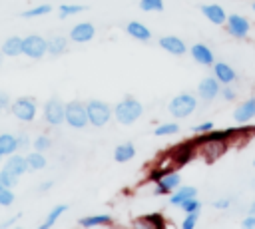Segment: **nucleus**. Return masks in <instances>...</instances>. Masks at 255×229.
Returning a JSON list of instances; mask_svg holds the SVG:
<instances>
[{
  "label": "nucleus",
  "mask_w": 255,
  "mask_h": 229,
  "mask_svg": "<svg viewBox=\"0 0 255 229\" xmlns=\"http://www.w3.org/2000/svg\"><path fill=\"white\" fill-rule=\"evenodd\" d=\"M18 149V137L12 133H2L0 135V153L2 155H12Z\"/></svg>",
  "instance_id": "obj_21"
},
{
  "label": "nucleus",
  "mask_w": 255,
  "mask_h": 229,
  "mask_svg": "<svg viewBox=\"0 0 255 229\" xmlns=\"http://www.w3.org/2000/svg\"><path fill=\"white\" fill-rule=\"evenodd\" d=\"M28 145H30L28 135H26V133H20V135H18V149H26Z\"/></svg>",
  "instance_id": "obj_39"
},
{
  "label": "nucleus",
  "mask_w": 255,
  "mask_h": 229,
  "mask_svg": "<svg viewBox=\"0 0 255 229\" xmlns=\"http://www.w3.org/2000/svg\"><path fill=\"white\" fill-rule=\"evenodd\" d=\"M18 217H20V215H14L12 219H8V221H4V223H2V227H8V225H12V223H14V221H16Z\"/></svg>",
  "instance_id": "obj_46"
},
{
  "label": "nucleus",
  "mask_w": 255,
  "mask_h": 229,
  "mask_svg": "<svg viewBox=\"0 0 255 229\" xmlns=\"http://www.w3.org/2000/svg\"><path fill=\"white\" fill-rule=\"evenodd\" d=\"M0 159H2V153H0Z\"/></svg>",
  "instance_id": "obj_51"
},
{
  "label": "nucleus",
  "mask_w": 255,
  "mask_h": 229,
  "mask_svg": "<svg viewBox=\"0 0 255 229\" xmlns=\"http://www.w3.org/2000/svg\"><path fill=\"white\" fill-rule=\"evenodd\" d=\"M0 187H2V175H0Z\"/></svg>",
  "instance_id": "obj_49"
},
{
  "label": "nucleus",
  "mask_w": 255,
  "mask_h": 229,
  "mask_svg": "<svg viewBox=\"0 0 255 229\" xmlns=\"http://www.w3.org/2000/svg\"><path fill=\"white\" fill-rule=\"evenodd\" d=\"M46 52H48V42H46L42 36L32 34V36H28V38L22 40V54H26L28 58L38 60V58H42Z\"/></svg>",
  "instance_id": "obj_5"
},
{
  "label": "nucleus",
  "mask_w": 255,
  "mask_h": 229,
  "mask_svg": "<svg viewBox=\"0 0 255 229\" xmlns=\"http://www.w3.org/2000/svg\"><path fill=\"white\" fill-rule=\"evenodd\" d=\"M4 169H6V171H10L12 175L20 177L24 171H28V161H26V157H22V155H14V153H12V155L8 157V161H6Z\"/></svg>",
  "instance_id": "obj_16"
},
{
  "label": "nucleus",
  "mask_w": 255,
  "mask_h": 229,
  "mask_svg": "<svg viewBox=\"0 0 255 229\" xmlns=\"http://www.w3.org/2000/svg\"><path fill=\"white\" fill-rule=\"evenodd\" d=\"M12 114L22 121H32L36 115V102L34 98H18L12 104Z\"/></svg>",
  "instance_id": "obj_6"
},
{
  "label": "nucleus",
  "mask_w": 255,
  "mask_h": 229,
  "mask_svg": "<svg viewBox=\"0 0 255 229\" xmlns=\"http://www.w3.org/2000/svg\"><path fill=\"white\" fill-rule=\"evenodd\" d=\"M46 42H48V54H52V56H60L68 48V40L64 36H54Z\"/></svg>",
  "instance_id": "obj_22"
},
{
  "label": "nucleus",
  "mask_w": 255,
  "mask_h": 229,
  "mask_svg": "<svg viewBox=\"0 0 255 229\" xmlns=\"http://www.w3.org/2000/svg\"><path fill=\"white\" fill-rule=\"evenodd\" d=\"M249 215H255V201L249 205Z\"/></svg>",
  "instance_id": "obj_47"
},
{
  "label": "nucleus",
  "mask_w": 255,
  "mask_h": 229,
  "mask_svg": "<svg viewBox=\"0 0 255 229\" xmlns=\"http://www.w3.org/2000/svg\"><path fill=\"white\" fill-rule=\"evenodd\" d=\"M227 32L233 36V38H245L249 34V20L245 16H239V14H231L227 16Z\"/></svg>",
  "instance_id": "obj_8"
},
{
  "label": "nucleus",
  "mask_w": 255,
  "mask_h": 229,
  "mask_svg": "<svg viewBox=\"0 0 255 229\" xmlns=\"http://www.w3.org/2000/svg\"><path fill=\"white\" fill-rule=\"evenodd\" d=\"M126 30H128V34H129L131 38H135V40H139V42H147V40L151 38V32H149L141 22H129V24L126 26Z\"/></svg>",
  "instance_id": "obj_18"
},
{
  "label": "nucleus",
  "mask_w": 255,
  "mask_h": 229,
  "mask_svg": "<svg viewBox=\"0 0 255 229\" xmlns=\"http://www.w3.org/2000/svg\"><path fill=\"white\" fill-rule=\"evenodd\" d=\"M191 58L197 62V64H203V66H213V52L211 48H207L205 44H195L191 46Z\"/></svg>",
  "instance_id": "obj_14"
},
{
  "label": "nucleus",
  "mask_w": 255,
  "mask_h": 229,
  "mask_svg": "<svg viewBox=\"0 0 255 229\" xmlns=\"http://www.w3.org/2000/svg\"><path fill=\"white\" fill-rule=\"evenodd\" d=\"M179 207H181L185 213H191V211H199V209H201V203H199V199H197V197H191V199L183 201Z\"/></svg>",
  "instance_id": "obj_34"
},
{
  "label": "nucleus",
  "mask_w": 255,
  "mask_h": 229,
  "mask_svg": "<svg viewBox=\"0 0 255 229\" xmlns=\"http://www.w3.org/2000/svg\"><path fill=\"white\" fill-rule=\"evenodd\" d=\"M243 227H247V229H255V215H249V217L243 221Z\"/></svg>",
  "instance_id": "obj_42"
},
{
  "label": "nucleus",
  "mask_w": 255,
  "mask_h": 229,
  "mask_svg": "<svg viewBox=\"0 0 255 229\" xmlns=\"http://www.w3.org/2000/svg\"><path fill=\"white\" fill-rule=\"evenodd\" d=\"M201 12L207 16L209 22H213L217 26L223 24V22H227V14H225L223 6H219V4H203L201 6Z\"/></svg>",
  "instance_id": "obj_13"
},
{
  "label": "nucleus",
  "mask_w": 255,
  "mask_h": 229,
  "mask_svg": "<svg viewBox=\"0 0 255 229\" xmlns=\"http://www.w3.org/2000/svg\"><path fill=\"white\" fill-rule=\"evenodd\" d=\"M159 46H161L165 52L173 54V56H183V54H185V44H183V40L177 38V36H163V38H159Z\"/></svg>",
  "instance_id": "obj_12"
},
{
  "label": "nucleus",
  "mask_w": 255,
  "mask_h": 229,
  "mask_svg": "<svg viewBox=\"0 0 255 229\" xmlns=\"http://www.w3.org/2000/svg\"><path fill=\"white\" fill-rule=\"evenodd\" d=\"M223 98H225V100H233V98H235V92H233L231 88L223 86Z\"/></svg>",
  "instance_id": "obj_44"
},
{
  "label": "nucleus",
  "mask_w": 255,
  "mask_h": 229,
  "mask_svg": "<svg viewBox=\"0 0 255 229\" xmlns=\"http://www.w3.org/2000/svg\"><path fill=\"white\" fill-rule=\"evenodd\" d=\"M44 117L50 125H60L62 121H66V106H62L60 100L52 98L44 106Z\"/></svg>",
  "instance_id": "obj_7"
},
{
  "label": "nucleus",
  "mask_w": 255,
  "mask_h": 229,
  "mask_svg": "<svg viewBox=\"0 0 255 229\" xmlns=\"http://www.w3.org/2000/svg\"><path fill=\"white\" fill-rule=\"evenodd\" d=\"M179 181H181L179 173H163V175L155 181V183H157V187H155V195L177 189V187H179Z\"/></svg>",
  "instance_id": "obj_11"
},
{
  "label": "nucleus",
  "mask_w": 255,
  "mask_h": 229,
  "mask_svg": "<svg viewBox=\"0 0 255 229\" xmlns=\"http://www.w3.org/2000/svg\"><path fill=\"white\" fill-rule=\"evenodd\" d=\"M233 133H235V129L229 127V129H221V131H211V133H207V135H199L197 141H223V139L231 137Z\"/></svg>",
  "instance_id": "obj_26"
},
{
  "label": "nucleus",
  "mask_w": 255,
  "mask_h": 229,
  "mask_svg": "<svg viewBox=\"0 0 255 229\" xmlns=\"http://www.w3.org/2000/svg\"><path fill=\"white\" fill-rule=\"evenodd\" d=\"M191 197H197V189H195V187H179V189L169 197V203L179 207L183 201H187V199H191Z\"/></svg>",
  "instance_id": "obj_20"
},
{
  "label": "nucleus",
  "mask_w": 255,
  "mask_h": 229,
  "mask_svg": "<svg viewBox=\"0 0 255 229\" xmlns=\"http://www.w3.org/2000/svg\"><path fill=\"white\" fill-rule=\"evenodd\" d=\"M2 52H4V56H18V54H22V38H18V36L8 38L2 44Z\"/></svg>",
  "instance_id": "obj_23"
},
{
  "label": "nucleus",
  "mask_w": 255,
  "mask_h": 229,
  "mask_svg": "<svg viewBox=\"0 0 255 229\" xmlns=\"http://www.w3.org/2000/svg\"><path fill=\"white\" fill-rule=\"evenodd\" d=\"M64 211H68V205H56L50 213H48V217H46V221L40 225V229H48V227H52L56 221H58V217L64 213Z\"/></svg>",
  "instance_id": "obj_27"
},
{
  "label": "nucleus",
  "mask_w": 255,
  "mask_h": 229,
  "mask_svg": "<svg viewBox=\"0 0 255 229\" xmlns=\"http://www.w3.org/2000/svg\"><path fill=\"white\" fill-rule=\"evenodd\" d=\"M253 10H255V2H253Z\"/></svg>",
  "instance_id": "obj_50"
},
{
  "label": "nucleus",
  "mask_w": 255,
  "mask_h": 229,
  "mask_svg": "<svg viewBox=\"0 0 255 229\" xmlns=\"http://www.w3.org/2000/svg\"><path fill=\"white\" fill-rule=\"evenodd\" d=\"M139 8L143 12H161L163 0H139Z\"/></svg>",
  "instance_id": "obj_28"
},
{
  "label": "nucleus",
  "mask_w": 255,
  "mask_h": 229,
  "mask_svg": "<svg viewBox=\"0 0 255 229\" xmlns=\"http://www.w3.org/2000/svg\"><path fill=\"white\" fill-rule=\"evenodd\" d=\"M229 203H231V199H229V197H225V199H217L213 205H215L217 209H225V207H229Z\"/></svg>",
  "instance_id": "obj_41"
},
{
  "label": "nucleus",
  "mask_w": 255,
  "mask_h": 229,
  "mask_svg": "<svg viewBox=\"0 0 255 229\" xmlns=\"http://www.w3.org/2000/svg\"><path fill=\"white\" fill-rule=\"evenodd\" d=\"M197 217H199V211H191V213H187V217L183 219L181 227H183V229H193L195 223H197Z\"/></svg>",
  "instance_id": "obj_37"
},
{
  "label": "nucleus",
  "mask_w": 255,
  "mask_h": 229,
  "mask_svg": "<svg viewBox=\"0 0 255 229\" xmlns=\"http://www.w3.org/2000/svg\"><path fill=\"white\" fill-rule=\"evenodd\" d=\"M8 102H10V100H8V94L0 90V110H4V108L8 106Z\"/></svg>",
  "instance_id": "obj_43"
},
{
  "label": "nucleus",
  "mask_w": 255,
  "mask_h": 229,
  "mask_svg": "<svg viewBox=\"0 0 255 229\" xmlns=\"http://www.w3.org/2000/svg\"><path fill=\"white\" fill-rule=\"evenodd\" d=\"M197 108V100L191 94H179L169 102V114L173 117H187Z\"/></svg>",
  "instance_id": "obj_2"
},
{
  "label": "nucleus",
  "mask_w": 255,
  "mask_h": 229,
  "mask_svg": "<svg viewBox=\"0 0 255 229\" xmlns=\"http://www.w3.org/2000/svg\"><path fill=\"white\" fill-rule=\"evenodd\" d=\"M133 155H135V147H133V143H129V141H128V143H120V145L114 149V159L120 161V163L133 159Z\"/></svg>",
  "instance_id": "obj_19"
},
{
  "label": "nucleus",
  "mask_w": 255,
  "mask_h": 229,
  "mask_svg": "<svg viewBox=\"0 0 255 229\" xmlns=\"http://www.w3.org/2000/svg\"><path fill=\"white\" fill-rule=\"evenodd\" d=\"M52 185H54V181H46V183H42V185H40V191H46V189H50Z\"/></svg>",
  "instance_id": "obj_45"
},
{
  "label": "nucleus",
  "mask_w": 255,
  "mask_h": 229,
  "mask_svg": "<svg viewBox=\"0 0 255 229\" xmlns=\"http://www.w3.org/2000/svg\"><path fill=\"white\" fill-rule=\"evenodd\" d=\"M143 112V106L135 100V98H124L122 102H118L116 110H114V115L120 123L124 125H131Z\"/></svg>",
  "instance_id": "obj_1"
},
{
  "label": "nucleus",
  "mask_w": 255,
  "mask_h": 229,
  "mask_svg": "<svg viewBox=\"0 0 255 229\" xmlns=\"http://www.w3.org/2000/svg\"><path fill=\"white\" fill-rule=\"evenodd\" d=\"M26 161H28V169L32 171H38V169H44L46 167V157L42 155V151H32L26 155Z\"/></svg>",
  "instance_id": "obj_25"
},
{
  "label": "nucleus",
  "mask_w": 255,
  "mask_h": 229,
  "mask_svg": "<svg viewBox=\"0 0 255 229\" xmlns=\"http://www.w3.org/2000/svg\"><path fill=\"white\" fill-rule=\"evenodd\" d=\"M58 10H60V16L66 18V16H74V14H78V12H84L86 6H80V4H62Z\"/></svg>",
  "instance_id": "obj_30"
},
{
  "label": "nucleus",
  "mask_w": 255,
  "mask_h": 229,
  "mask_svg": "<svg viewBox=\"0 0 255 229\" xmlns=\"http://www.w3.org/2000/svg\"><path fill=\"white\" fill-rule=\"evenodd\" d=\"M50 145H52V141H50L48 135H38V137L34 139V149H36V151H44V149H48Z\"/></svg>",
  "instance_id": "obj_36"
},
{
  "label": "nucleus",
  "mask_w": 255,
  "mask_h": 229,
  "mask_svg": "<svg viewBox=\"0 0 255 229\" xmlns=\"http://www.w3.org/2000/svg\"><path fill=\"white\" fill-rule=\"evenodd\" d=\"M253 165H255V159H253Z\"/></svg>",
  "instance_id": "obj_52"
},
{
  "label": "nucleus",
  "mask_w": 255,
  "mask_h": 229,
  "mask_svg": "<svg viewBox=\"0 0 255 229\" xmlns=\"http://www.w3.org/2000/svg\"><path fill=\"white\" fill-rule=\"evenodd\" d=\"M191 149H193L191 143H183V145L175 151V159H177L179 163H185V161L189 159V155H191Z\"/></svg>",
  "instance_id": "obj_32"
},
{
  "label": "nucleus",
  "mask_w": 255,
  "mask_h": 229,
  "mask_svg": "<svg viewBox=\"0 0 255 229\" xmlns=\"http://www.w3.org/2000/svg\"><path fill=\"white\" fill-rule=\"evenodd\" d=\"M50 12H52V6L50 4H42V6H36V8L24 10L22 16L24 18H34V16H44V14H50Z\"/></svg>",
  "instance_id": "obj_29"
},
{
  "label": "nucleus",
  "mask_w": 255,
  "mask_h": 229,
  "mask_svg": "<svg viewBox=\"0 0 255 229\" xmlns=\"http://www.w3.org/2000/svg\"><path fill=\"white\" fill-rule=\"evenodd\" d=\"M179 131V125L177 123H161L155 127V135H171V133H177Z\"/></svg>",
  "instance_id": "obj_31"
},
{
  "label": "nucleus",
  "mask_w": 255,
  "mask_h": 229,
  "mask_svg": "<svg viewBox=\"0 0 255 229\" xmlns=\"http://www.w3.org/2000/svg\"><path fill=\"white\" fill-rule=\"evenodd\" d=\"M66 123L72 125V127H84L86 123H90L88 119V110L84 104L80 102H70L66 104Z\"/></svg>",
  "instance_id": "obj_4"
},
{
  "label": "nucleus",
  "mask_w": 255,
  "mask_h": 229,
  "mask_svg": "<svg viewBox=\"0 0 255 229\" xmlns=\"http://www.w3.org/2000/svg\"><path fill=\"white\" fill-rule=\"evenodd\" d=\"M233 117H235V121H239V123H245V121H249L251 117H255V98L243 102V104L235 110Z\"/></svg>",
  "instance_id": "obj_17"
},
{
  "label": "nucleus",
  "mask_w": 255,
  "mask_h": 229,
  "mask_svg": "<svg viewBox=\"0 0 255 229\" xmlns=\"http://www.w3.org/2000/svg\"><path fill=\"white\" fill-rule=\"evenodd\" d=\"M12 203H14V193H12V189H10V187H0V205L8 207V205H12Z\"/></svg>",
  "instance_id": "obj_33"
},
{
  "label": "nucleus",
  "mask_w": 255,
  "mask_h": 229,
  "mask_svg": "<svg viewBox=\"0 0 255 229\" xmlns=\"http://www.w3.org/2000/svg\"><path fill=\"white\" fill-rule=\"evenodd\" d=\"M213 76L219 80V84H231L237 78L235 70L225 62H215L213 64Z\"/></svg>",
  "instance_id": "obj_15"
},
{
  "label": "nucleus",
  "mask_w": 255,
  "mask_h": 229,
  "mask_svg": "<svg viewBox=\"0 0 255 229\" xmlns=\"http://www.w3.org/2000/svg\"><path fill=\"white\" fill-rule=\"evenodd\" d=\"M219 90H221V86H219V80H217L215 76L203 78V80L199 82V86H197V94H199V98L205 100V102H211V100L219 94Z\"/></svg>",
  "instance_id": "obj_9"
},
{
  "label": "nucleus",
  "mask_w": 255,
  "mask_h": 229,
  "mask_svg": "<svg viewBox=\"0 0 255 229\" xmlns=\"http://www.w3.org/2000/svg\"><path fill=\"white\" fill-rule=\"evenodd\" d=\"M211 129H213V123L211 121H205V123H199V125L193 127L195 133H205V131H211Z\"/></svg>",
  "instance_id": "obj_38"
},
{
  "label": "nucleus",
  "mask_w": 255,
  "mask_h": 229,
  "mask_svg": "<svg viewBox=\"0 0 255 229\" xmlns=\"http://www.w3.org/2000/svg\"><path fill=\"white\" fill-rule=\"evenodd\" d=\"M147 221H149V223H151V225H153L155 229L163 227V219H161L159 215H149V217H147Z\"/></svg>",
  "instance_id": "obj_40"
},
{
  "label": "nucleus",
  "mask_w": 255,
  "mask_h": 229,
  "mask_svg": "<svg viewBox=\"0 0 255 229\" xmlns=\"http://www.w3.org/2000/svg\"><path fill=\"white\" fill-rule=\"evenodd\" d=\"M108 223H112V215H108V213L90 215V217H82L80 219L82 227H96V225H108Z\"/></svg>",
  "instance_id": "obj_24"
},
{
  "label": "nucleus",
  "mask_w": 255,
  "mask_h": 229,
  "mask_svg": "<svg viewBox=\"0 0 255 229\" xmlns=\"http://www.w3.org/2000/svg\"><path fill=\"white\" fill-rule=\"evenodd\" d=\"M86 110H88V119H90V123L96 125V127L106 125V123L110 121V117H112V110H110V106H108L106 102H100V100H92V102H88Z\"/></svg>",
  "instance_id": "obj_3"
},
{
  "label": "nucleus",
  "mask_w": 255,
  "mask_h": 229,
  "mask_svg": "<svg viewBox=\"0 0 255 229\" xmlns=\"http://www.w3.org/2000/svg\"><path fill=\"white\" fill-rule=\"evenodd\" d=\"M94 34H96V28H94L92 22H80V24H76V26L70 30V38H72L74 42H78V44L90 42V40L94 38Z\"/></svg>",
  "instance_id": "obj_10"
},
{
  "label": "nucleus",
  "mask_w": 255,
  "mask_h": 229,
  "mask_svg": "<svg viewBox=\"0 0 255 229\" xmlns=\"http://www.w3.org/2000/svg\"><path fill=\"white\" fill-rule=\"evenodd\" d=\"M2 60H4V52L0 50V66H2Z\"/></svg>",
  "instance_id": "obj_48"
},
{
  "label": "nucleus",
  "mask_w": 255,
  "mask_h": 229,
  "mask_svg": "<svg viewBox=\"0 0 255 229\" xmlns=\"http://www.w3.org/2000/svg\"><path fill=\"white\" fill-rule=\"evenodd\" d=\"M0 175H2V187H10V189H12V187L18 183V177H16V175H12V173H10V171H6V169H2V171H0Z\"/></svg>",
  "instance_id": "obj_35"
}]
</instances>
